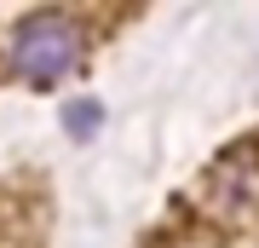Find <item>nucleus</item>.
Masks as SVG:
<instances>
[{"label":"nucleus","instance_id":"nucleus-1","mask_svg":"<svg viewBox=\"0 0 259 248\" xmlns=\"http://www.w3.org/2000/svg\"><path fill=\"white\" fill-rule=\"evenodd\" d=\"M12 69L23 81H64V75L81 64V23L69 12H29V18L12 29V46H6Z\"/></svg>","mask_w":259,"mask_h":248}]
</instances>
